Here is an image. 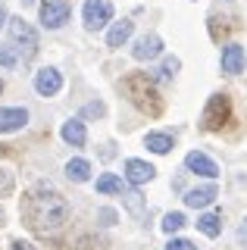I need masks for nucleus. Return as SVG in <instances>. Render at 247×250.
<instances>
[{"label":"nucleus","mask_w":247,"mask_h":250,"mask_svg":"<svg viewBox=\"0 0 247 250\" xmlns=\"http://www.w3.org/2000/svg\"><path fill=\"white\" fill-rule=\"evenodd\" d=\"M238 238H241L244 244H247V219H244V222H241V229H238Z\"/></svg>","instance_id":"obj_29"},{"label":"nucleus","mask_w":247,"mask_h":250,"mask_svg":"<svg viewBox=\"0 0 247 250\" xmlns=\"http://www.w3.org/2000/svg\"><path fill=\"white\" fill-rule=\"evenodd\" d=\"M10 38H13V44H19L16 50L22 53V60H32L35 53H38V31L28 25L22 16L10 19Z\"/></svg>","instance_id":"obj_4"},{"label":"nucleus","mask_w":247,"mask_h":250,"mask_svg":"<svg viewBox=\"0 0 247 250\" xmlns=\"http://www.w3.org/2000/svg\"><path fill=\"white\" fill-rule=\"evenodd\" d=\"M163 53V41H160V35H141L132 47V57L135 60H153Z\"/></svg>","instance_id":"obj_10"},{"label":"nucleus","mask_w":247,"mask_h":250,"mask_svg":"<svg viewBox=\"0 0 247 250\" xmlns=\"http://www.w3.org/2000/svg\"><path fill=\"white\" fill-rule=\"evenodd\" d=\"M3 22H6V10H3V6H0V25H3Z\"/></svg>","instance_id":"obj_30"},{"label":"nucleus","mask_w":247,"mask_h":250,"mask_svg":"<svg viewBox=\"0 0 247 250\" xmlns=\"http://www.w3.org/2000/svg\"><path fill=\"white\" fill-rule=\"evenodd\" d=\"M6 194H13V175L6 169H0V197H6Z\"/></svg>","instance_id":"obj_24"},{"label":"nucleus","mask_w":247,"mask_h":250,"mask_svg":"<svg viewBox=\"0 0 247 250\" xmlns=\"http://www.w3.org/2000/svg\"><path fill=\"white\" fill-rule=\"evenodd\" d=\"M0 91H3V82H0Z\"/></svg>","instance_id":"obj_31"},{"label":"nucleus","mask_w":247,"mask_h":250,"mask_svg":"<svg viewBox=\"0 0 247 250\" xmlns=\"http://www.w3.org/2000/svg\"><path fill=\"white\" fill-rule=\"evenodd\" d=\"M197 229L206 234V238H216V234L222 231V219H219V213H204L197 219Z\"/></svg>","instance_id":"obj_17"},{"label":"nucleus","mask_w":247,"mask_h":250,"mask_svg":"<svg viewBox=\"0 0 247 250\" xmlns=\"http://www.w3.org/2000/svg\"><path fill=\"white\" fill-rule=\"evenodd\" d=\"M122 200H125L128 213L144 216V200H141V194H138V191H125V188H122Z\"/></svg>","instance_id":"obj_20"},{"label":"nucleus","mask_w":247,"mask_h":250,"mask_svg":"<svg viewBox=\"0 0 247 250\" xmlns=\"http://www.w3.org/2000/svg\"><path fill=\"white\" fill-rule=\"evenodd\" d=\"M13 250H38V247H35V244H28V241H22V238H19V241H13Z\"/></svg>","instance_id":"obj_28"},{"label":"nucleus","mask_w":247,"mask_h":250,"mask_svg":"<svg viewBox=\"0 0 247 250\" xmlns=\"http://www.w3.org/2000/svg\"><path fill=\"white\" fill-rule=\"evenodd\" d=\"M166 250H197V247L191 244L188 238H172V241L166 244Z\"/></svg>","instance_id":"obj_25"},{"label":"nucleus","mask_w":247,"mask_h":250,"mask_svg":"<svg viewBox=\"0 0 247 250\" xmlns=\"http://www.w3.org/2000/svg\"><path fill=\"white\" fill-rule=\"evenodd\" d=\"M182 225H185V216H182V213H166V216H163V231L172 234V231H179Z\"/></svg>","instance_id":"obj_21"},{"label":"nucleus","mask_w":247,"mask_h":250,"mask_svg":"<svg viewBox=\"0 0 247 250\" xmlns=\"http://www.w3.org/2000/svg\"><path fill=\"white\" fill-rule=\"evenodd\" d=\"M110 19H113V3H110V0H84L82 22H84V28H88V31L103 28Z\"/></svg>","instance_id":"obj_5"},{"label":"nucleus","mask_w":247,"mask_h":250,"mask_svg":"<svg viewBox=\"0 0 247 250\" xmlns=\"http://www.w3.org/2000/svg\"><path fill=\"white\" fill-rule=\"evenodd\" d=\"M28 125V113L22 106H6L0 109V135H10V131H19Z\"/></svg>","instance_id":"obj_8"},{"label":"nucleus","mask_w":247,"mask_h":250,"mask_svg":"<svg viewBox=\"0 0 247 250\" xmlns=\"http://www.w3.org/2000/svg\"><path fill=\"white\" fill-rule=\"evenodd\" d=\"M179 66H182V62L175 60V57H166V60H163V69H160V72H163V78H172L175 72H179Z\"/></svg>","instance_id":"obj_23"},{"label":"nucleus","mask_w":247,"mask_h":250,"mask_svg":"<svg viewBox=\"0 0 247 250\" xmlns=\"http://www.w3.org/2000/svg\"><path fill=\"white\" fill-rule=\"evenodd\" d=\"M185 166H188L191 172H197V175H204V178H216V175H219V166H216L206 153H200V150H191L188 156H185Z\"/></svg>","instance_id":"obj_9"},{"label":"nucleus","mask_w":247,"mask_h":250,"mask_svg":"<svg viewBox=\"0 0 247 250\" xmlns=\"http://www.w3.org/2000/svg\"><path fill=\"white\" fill-rule=\"evenodd\" d=\"M63 141L72 144V147H82L84 144V122L82 119H69L63 125Z\"/></svg>","instance_id":"obj_15"},{"label":"nucleus","mask_w":247,"mask_h":250,"mask_svg":"<svg viewBox=\"0 0 247 250\" xmlns=\"http://www.w3.org/2000/svg\"><path fill=\"white\" fill-rule=\"evenodd\" d=\"M216 200V185H204V188H194V191L185 194V203L188 207H210V203Z\"/></svg>","instance_id":"obj_13"},{"label":"nucleus","mask_w":247,"mask_h":250,"mask_svg":"<svg viewBox=\"0 0 247 250\" xmlns=\"http://www.w3.org/2000/svg\"><path fill=\"white\" fill-rule=\"evenodd\" d=\"M69 3L66 0H44L41 3V25L44 28H60L69 22Z\"/></svg>","instance_id":"obj_6"},{"label":"nucleus","mask_w":247,"mask_h":250,"mask_svg":"<svg viewBox=\"0 0 247 250\" xmlns=\"http://www.w3.org/2000/svg\"><path fill=\"white\" fill-rule=\"evenodd\" d=\"M122 91L128 94V100L141 109L144 116H150V119H157L160 113H163V97H160V88L157 82L147 75V72H128L122 78Z\"/></svg>","instance_id":"obj_2"},{"label":"nucleus","mask_w":247,"mask_h":250,"mask_svg":"<svg viewBox=\"0 0 247 250\" xmlns=\"http://www.w3.org/2000/svg\"><path fill=\"white\" fill-rule=\"evenodd\" d=\"M22 219L35 234H57L69 219V203L53 185L38 182L22 194Z\"/></svg>","instance_id":"obj_1"},{"label":"nucleus","mask_w":247,"mask_h":250,"mask_svg":"<svg viewBox=\"0 0 247 250\" xmlns=\"http://www.w3.org/2000/svg\"><path fill=\"white\" fill-rule=\"evenodd\" d=\"M63 88V75L57 72V69H41V72L35 75V91L41 94V97H53V94H60Z\"/></svg>","instance_id":"obj_7"},{"label":"nucleus","mask_w":247,"mask_h":250,"mask_svg":"<svg viewBox=\"0 0 247 250\" xmlns=\"http://www.w3.org/2000/svg\"><path fill=\"white\" fill-rule=\"evenodd\" d=\"M244 66H247L244 47H238V44H228V47H222V72H228V75H238V72H244Z\"/></svg>","instance_id":"obj_11"},{"label":"nucleus","mask_w":247,"mask_h":250,"mask_svg":"<svg viewBox=\"0 0 247 250\" xmlns=\"http://www.w3.org/2000/svg\"><path fill=\"white\" fill-rule=\"evenodd\" d=\"M228 119H231V100H228V94H213V97L206 100V106H204L200 125H204L206 131H219Z\"/></svg>","instance_id":"obj_3"},{"label":"nucleus","mask_w":247,"mask_h":250,"mask_svg":"<svg viewBox=\"0 0 247 250\" xmlns=\"http://www.w3.org/2000/svg\"><path fill=\"white\" fill-rule=\"evenodd\" d=\"M84 113H88V116H103V104H88Z\"/></svg>","instance_id":"obj_26"},{"label":"nucleus","mask_w":247,"mask_h":250,"mask_svg":"<svg viewBox=\"0 0 247 250\" xmlns=\"http://www.w3.org/2000/svg\"><path fill=\"white\" fill-rule=\"evenodd\" d=\"M132 31H135V25L128 19H122V22H116V25L110 28V35H106V44L110 47H122L128 41V38H132Z\"/></svg>","instance_id":"obj_14"},{"label":"nucleus","mask_w":247,"mask_h":250,"mask_svg":"<svg viewBox=\"0 0 247 250\" xmlns=\"http://www.w3.org/2000/svg\"><path fill=\"white\" fill-rule=\"evenodd\" d=\"M97 194H122V182L113 172H106V175L97 178Z\"/></svg>","instance_id":"obj_19"},{"label":"nucleus","mask_w":247,"mask_h":250,"mask_svg":"<svg viewBox=\"0 0 247 250\" xmlns=\"http://www.w3.org/2000/svg\"><path fill=\"white\" fill-rule=\"evenodd\" d=\"M100 219H103V225H113L116 222V213H113V209H100Z\"/></svg>","instance_id":"obj_27"},{"label":"nucleus","mask_w":247,"mask_h":250,"mask_svg":"<svg viewBox=\"0 0 247 250\" xmlns=\"http://www.w3.org/2000/svg\"><path fill=\"white\" fill-rule=\"evenodd\" d=\"M153 172H157V169H153L150 163H144V160H128V163H125V178H128L132 185H144V182H150Z\"/></svg>","instance_id":"obj_12"},{"label":"nucleus","mask_w":247,"mask_h":250,"mask_svg":"<svg viewBox=\"0 0 247 250\" xmlns=\"http://www.w3.org/2000/svg\"><path fill=\"white\" fill-rule=\"evenodd\" d=\"M16 62H19V53H16V50H13V47H10V44H3V47H0V66H6V69H13V66H16Z\"/></svg>","instance_id":"obj_22"},{"label":"nucleus","mask_w":247,"mask_h":250,"mask_svg":"<svg viewBox=\"0 0 247 250\" xmlns=\"http://www.w3.org/2000/svg\"><path fill=\"white\" fill-rule=\"evenodd\" d=\"M144 147H147V150H153V153H169V150H172V138L153 131V135L144 138Z\"/></svg>","instance_id":"obj_18"},{"label":"nucleus","mask_w":247,"mask_h":250,"mask_svg":"<svg viewBox=\"0 0 247 250\" xmlns=\"http://www.w3.org/2000/svg\"><path fill=\"white\" fill-rule=\"evenodd\" d=\"M91 175V163L88 160H69L66 163V178L69 182H88Z\"/></svg>","instance_id":"obj_16"}]
</instances>
